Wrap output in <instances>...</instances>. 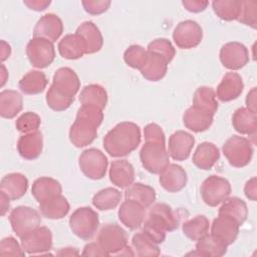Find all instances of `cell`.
Wrapping results in <instances>:
<instances>
[{"instance_id": "cell-2", "label": "cell", "mask_w": 257, "mask_h": 257, "mask_svg": "<svg viewBox=\"0 0 257 257\" xmlns=\"http://www.w3.org/2000/svg\"><path fill=\"white\" fill-rule=\"evenodd\" d=\"M141 140L140 126L132 121H122L105 135L103 148L111 157H125L139 147Z\"/></svg>"}, {"instance_id": "cell-37", "label": "cell", "mask_w": 257, "mask_h": 257, "mask_svg": "<svg viewBox=\"0 0 257 257\" xmlns=\"http://www.w3.org/2000/svg\"><path fill=\"white\" fill-rule=\"evenodd\" d=\"M79 101L82 105H92L103 110L107 103L106 90L99 84L86 85L80 91Z\"/></svg>"}, {"instance_id": "cell-15", "label": "cell", "mask_w": 257, "mask_h": 257, "mask_svg": "<svg viewBox=\"0 0 257 257\" xmlns=\"http://www.w3.org/2000/svg\"><path fill=\"white\" fill-rule=\"evenodd\" d=\"M159 182L166 191L177 193L185 188L187 184V173L181 166L169 164L161 171Z\"/></svg>"}, {"instance_id": "cell-28", "label": "cell", "mask_w": 257, "mask_h": 257, "mask_svg": "<svg viewBox=\"0 0 257 257\" xmlns=\"http://www.w3.org/2000/svg\"><path fill=\"white\" fill-rule=\"evenodd\" d=\"M219 158V149L213 143L204 142L197 147L193 155L192 162L197 168L204 171H208L214 167Z\"/></svg>"}, {"instance_id": "cell-60", "label": "cell", "mask_w": 257, "mask_h": 257, "mask_svg": "<svg viewBox=\"0 0 257 257\" xmlns=\"http://www.w3.org/2000/svg\"><path fill=\"white\" fill-rule=\"evenodd\" d=\"M56 254L58 256H73L78 255V251L74 248H62Z\"/></svg>"}, {"instance_id": "cell-5", "label": "cell", "mask_w": 257, "mask_h": 257, "mask_svg": "<svg viewBox=\"0 0 257 257\" xmlns=\"http://www.w3.org/2000/svg\"><path fill=\"white\" fill-rule=\"evenodd\" d=\"M223 154L229 164L235 168L247 166L253 156V147L251 142L240 136H232L222 147Z\"/></svg>"}, {"instance_id": "cell-26", "label": "cell", "mask_w": 257, "mask_h": 257, "mask_svg": "<svg viewBox=\"0 0 257 257\" xmlns=\"http://www.w3.org/2000/svg\"><path fill=\"white\" fill-rule=\"evenodd\" d=\"M28 189V180L21 173H11L4 176L0 183V191L4 192L10 200L23 197Z\"/></svg>"}, {"instance_id": "cell-6", "label": "cell", "mask_w": 257, "mask_h": 257, "mask_svg": "<svg viewBox=\"0 0 257 257\" xmlns=\"http://www.w3.org/2000/svg\"><path fill=\"white\" fill-rule=\"evenodd\" d=\"M97 243L108 255H118L127 246V236L120 226L108 223L100 228Z\"/></svg>"}, {"instance_id": "cell-11", "label": "cell", "mask_w": 257, "mask_h": 257, "mask_svg": "<svg viewBox=\"0 0 257 257\" xmlns=\"http://www.w3.org/2000/svg\"><path fill=\"white\" fill-rule=\"evenodd\" d=\"M203 38L202 27L194 20H184L174 29L173 39L182 49H191L198 46Z\"/></svg>"}, {"instance_id": "cell-29", "label": "cell", "mask_w": 257, "mask_h": 257, "mask_svg": "<svg viewBox=\"0 0 257 257\" xmlns=\"http://www.w3.org/2000/svg\"><path fill=\"white\" fill-rule=\"evenodd\" d=\"M214 115L203 111L193 105L183 114V122L187 128L195 133L207 131L213 123Z\"/></svg>"}, {"instance_id": "cell-51", "label": "cell", "mask_w": 257, "mask_h": 257, "mask_svg": "<svg viewBox=\"0 0 257 257\" xmlns=\"http://www.w3.org/2000/svg\"><path fill=\"white\" fill-rule=\"evenodd\" d=\"M84 10L91 15H99L105 12L109 5L110 1L108 0H84L81 2Z\"/></svg>"}, {"instance_id": "cell-10", "label": "cell", "mask_w": 257, "mask_h": 257, "mask_svg": "<svg viewBox=\"0 0 257 257\" xmlns=\"http://www.w3.org/2000/svg\"><path fill=\"white\" fill-rule=\"evenodd\" d=\"M26 54L36 68L49 66L55 58V48L53 42L41 37H33L26 45Z\"/></svg>"}, {"instance_id": "cell-27", "label": "cell", "mask_w": 257, "mask_h": 257, "mask_svg": "<svg viewBox=\"0 0 257 257\" xmlns=\"http://www.w3.org/2000/svg\"><path fill=\"white\" fill-rule=\"evenodd\" d=\"M61 192L62 188L60 183L49 177H41L36 179L31 188V193L39 204L61 195Z\"/></svg>"}, {"instance_id": "cell-50", "label": "cell", "mask_w": 257, "mask_h": 257, "mask_svg": "<svg viewBox=\"0 0 257 257\" xmlns=\"http://www.w3.org/2000/svg\"><path fill=\"white\" fill-rule=\"evenodd\" d=\"M143 232L150 238L152 239L155 243L162 244L165 239H166V231L161 228L160 226H158L157 224H155L154 222H152L150 219H146L143 225Z\"/></svg>"}, {"instance_id": "cell-12", "label": "cell", "mask_w": 257, "mask_h": 257, "mask_svg": "<svg viewBox=\"0 0 257 257\" xmlns=\"http://www.w3.org/2000/svg\"><path fill=\"white\" fill-rule=\"evenodd\" d=\"M21 239V246L28 254H41L52 248V233L47 227H37Z\"/></svg>"}, {"instance_id": "cell-56", "label": "cell", "mask_w": 257, "mask_h": 257, "mask_svg": "<svg viewBox=\"0 0 257 257\" xmlns=\"http://www.w3.org/2000/svg\"><path fill=\"white\" fill-rule=\"evenodd\" d=\"M23 3L31 10L42 11L50 5L49 0H24Z\"/></svg>"}, {"instance_id": "cell-16", "label": "cell", "mask_w": 257, "mask_h": 257, "mask_svg": "<svg viewBox=\"0 0 257 257\" xmlns=\"http://www.w3.org/2000/svg\"><path fill=\"white\" fill-rule=\"evenodd\" d=\"M195 144V138L185 132L177 131L169 139V156L175 161H185L189 158Z\"/></svg>"}, {"instance_id": "cell-36", "label": "cell", "mask_w": 257, "mask_h": 257, "mask_svg": "<svg viewBox=\"0 0 257 257\" xmlns=\"http://www.w3.org/2000/svg\"><path fill=\"white\" fill-rule=\"evenodd\" d=\"M124 198L134 200L143 207L150 208L156 201V191L153 187L143 183H135L128 186L124 192Z\"/></svg>"}, {"instance_id": "cell-14", "label": "cell", "mask_w": 257, "mask_h": 257, "mask_svg": "<svg viewBox=\"0 0 257 257\" xmlns=\"http://www.w3.org/2000/svg\"><path fill=\"white\" fill-rule=\"evenodd\" d=\"M51 86L65 96L74 98L80 88V80L73 69L61 67L55 71Z\"/></svg>"}, {"instance_id": "cell-13", "label": "cell", "mask_w": 257, "mask_h": 257, "mask_svg": "<svg viewBox=\"0 0 257 257\" xmlns=\"http://www.w3.org/2000/svg\"><path fill=\"white\" fill-rule=\"evenodd\" d=\"M220 60L226 68L238 70L248 63L249 52L247 47L240 42H228L220 49Z\"/></svg>"}, {"instance_id": "cell-23", "label": "cell", "mask_w": 257, "mask_h": 257, "mask_svg": "<svg viewBox=\"0 0 257 257\" xmlns=\"http://www.w3.org/2000/svg\"><path fill=\"white\" fill-rule=\"evenodd\" d=\"M168 64L169 63L162 55L148 51L146 61L140 71L146 79L150 81H159L166 75Z\"/></svg>"}, {"instance_id": "cell-57", "label": "cell", "mask_w": 257, "mask_h": 257, "mask_svg": "<svg viewBox=\"0 0 257 257\" xmlns=\"http://www.w3.org/2000/svg\"><path fill=\"white\" fill-rule=\"evenodd\" d=\"M247 108L253 112H256V87H253L246 96Z\"/></svg>"}, {"instance_id": "cell-19", "label": "cell", "mask_w": 257, "mask_h": 257, "mask_svg": "<svg viewBox=\"0 0 257 257\" xmlns=\"http://www.w3.org/2000/svg\"><path fill=\"white\" fill-rule=\"evenodd\" d=\"M119 221L128 229L139 228L145 221L146 208L134 200L125 199L118 209Z\"/></svg>"}, {"instance_id": "cell-4", "label": "cell", "mask_w": 257, "mask_h": 257, "mask_svg": "<svg viewBox=\"0 0 257 257\" xmlns=\"http://www.w3.org/2000/svg\"><path fill=\"white\" fill-rule=\"evenodd\" d=\"M98 225V215L90 207L76 209L69 218V227L72 233L83 240L90 239L96 233Z\"/></svg>"}, {"instance_id": "cell-49", "label": "cell", "mask_w": 257, "mask_h": 257, "mask_svg": "<svg viewBox=\"0 0 257 257\" xmlns=\"http://www.w3.org/2000/svg\"><path fill=\"white\" fill-rule=\"evenodd\" d=\"M0 255L1 256H24L25 251L22 246L18 244L15 238L6 237L0 242Z\"/></svg>"}, {"instance_id": "cell-20", "label": "cell", "mask_w": 257, "mask_h": 257, "mask_svg": "<svg viewBox=\"0 0 257 257\" xmlns=\"http://www.w3.org/2000/svg\"><path fill=\"white\" fill-rule=\"evenodd\" d=\"M148 219L163 228L166 232H172L179 227V218L174 210L166 203H157L149 211Z\"/></svg>"}, {"instance_id": "cell-38", "label": "cell", "mask_w": 257, "mask_h": 257, "mask_svg": "<svg viewBox=\"0 0 257 257\" xmlns=\"http://www.w3.org/2000/svg\"><path fill=\"white\" fill-rule=\"evenodd\" d=\"M193 106L214 115L218 109L216 93L210 86H200L194 93Z\"/></svg>"}, {"instance_id": "cell-43", "label": "cell", "mask_w": 257, "mask_h": 257, "mask_svg": "<svg viewBox=\"0 0 257 257\" xmlns=\"http://www.w3.org/2000/svg\"><path fill=\"white\" fill-rule=\"evenodd\" d=\"M132 244L137 255L140 257L159 256L161 253L158 244L150 239L144 232L135 234L132 239Z\"/></svg>"}, {"instance_id": "cell-61", "label": "cell", "mask_w": 257, "mask_h": 257, "mask_svg": "<svg viewBox=\"0 0 257 257\" xmlns=\"http://www.w3.org/2000/svg\"><path fill=\"white\" fill-rule=\"evenodd\" d=\"M8 78V72L6 70V67L4 64H1V86H3Z\"/></svg>"}, {"instance_id": "cell-17", "label": "cell", "mask_w": 257, "mask_h": 257, "mask_svg": "<svg viewBox=\"0 0 257 257\" xmlns=\"http://www.w3.org/2000/svg\"><path fill=\"white\" fill-rule=\"evenodd\" d=\"M62 32L63 24L61 19L53 13H47L37 21L33 30V37H41L54 42L61 36Z\"/></svg>"}, {"instance_id": "cell-41", "label": "cell", "mask_w": 257, "mask_h": 257, "mask_svg": "<svg viewBox=\"0 0 257 257\" xmlns=\"http://www.w3.org/2000/svg\"><path fill=\"white\" fill-rule=\"evenodd\" d=\"M121 200V193L114 188H105L97 192L92 198L93 206L100 211L114 209Z\"/></svg>"}, {"instance_id": "cell-59", "label": "cell", "mask_w": 257, "mask_h": 257, "mask_svg": "<svg viewBox=\"0 0 257 257\" xmlns=\"http://www.w3.org/2000/svg\"><path fill=\"white\" fill-rule=\"evenodd\" d=\"M11 53V48L8 43H6L4 40L1 41V60H6Z\"/></svg>"}, {"instance_id": "cell-48", "label": "cell", "mask_w": 257, "mask_h": 257, "mask_svg": "<svg viewBox=\"0 0 257 257\" xmlns=\"http://www.w3.org/2000/svg\"><path fill=\"white\" fill-rule=\"evenodd\" d=\"M237 20L255 29L257 26V2L242 1L241 12Z\"/></svg>"}, {"instance_id": "cell-55", "label": "cell", "mask_w": 257, "mask_h": 257, "mask_svg": "<svg viewBox=\"0 0 257 257\" xmlns=\"http://www.w3.org/2000/svg\"><path fill=\"white\" fill-rule=\"evenodd\" d=\"M244 193L245 196L251 200V201H256L257 198V183H256V178L253 177L250 180H248L245 184L244 187Z\"/></svg>"}, {"instance_id": "cell-32", "label": "cell", "mask_w": 257, "mask_h": 257, "mask_svg": "<svg viewBox=\"0 0 257 257\" xmlns=\"http://www.w3.org/2000/svg\"><path fill=\"white\" fill-rule=\"evenodd\" d=\"M23 107V99L19 92L12 89L0 93V115L4 118L15 117Z\"/></svg>"}, {"instance_id": "cell-52", "label": "cell", "mask_w": 257, "mask_h": 257, "mask_svg": "<svg viewBox=\"0 0 257 257\" xmlns=\"http://www.w3.org/2000/svg\"><path fill=\"white\" fill-rule=\"evenodd\" d=\"M144 136L146 141H154V142H165L166 138L165 134L160 125L157 123H149L144 128Z\"/></svg>"}, {"instance_id": "cell-1", "label": "cell", "mask_w": 257, "mask_h": 257, "mask_svg": "<svg viewBox=\"0 0 257 257\" xmlns=\"http://www.w3.org/2000/svg\"><path fill=\"white\" fill-rule=\"evenodd\" d=\"M103 120L102 109L92 105H81L69 130V140L76 148L90 145L97 137V128Z\"/></svg>"}, {"instance_id": "cell-24", "label": "cell", "mask_w": 257, "mask_h": 257, "mask_svg": "<svg viewBox=\"0 0 257 257\" xmlns=\"http://www.w3.org/2000/svg\"><path fill=\"white\" fill-rule=\"evenodd\" d=\"M109 180L116 187L123 189L135 181V169L126 160H115L110 164Z\"/></svg>"}, {"instance_id": "cell-18", "label": "cell", "mask_w": 257, "mask_h": 257, "mask_svg": "<svg viewBox=\"0 0 257 257\" xmlns=\"http://www.w3.org/2000/svg\"><path fill=\"white\" fill-rule=\"evenodd\" d=\"M240 225L231 217L218 215L211 226V234L227 246L231 245L238 237Z\"/></svg>"}, {"instance_id": "cell-33", "label": "cell", "mask_w": 257, "mask_h": 257, "mask_svg": "<svg viewBox=\"0 0 257 257\" xmlns=\"http://www.w3.org/2000/svg\"><path fill=\"white\" fill-rule=\"evenodd\" d=\"M69 209V203L62 195H58L39 204L41 215L47 219L52 220L64 218L68 214Z\"/></svg>"}, {"instance_id": "cell-46", "label": "cell", "mask_w": 257, "mask_h": 257, "mask_svg": "<svg viewBox=\"0 0 257 257\" xmlns=\"http://www.w3.org/2000/svg\"><path fill=\"white\" fill-rule=\"evenodd\" d=\"M73 100H74L73 97L65 96L64 94L58 92L51 85L46 93L47 105L55 111H62V110L67 109L71 105Z\"/></svg>"}, {"instance_id": "cell-22", "label": "cell", "mask_w": 257, "mask_h": 257, "mask_svg": "<svg viewBox=\"0 0 257 257\" xmlns=\"http://www.w3.org/2000/svg\"><path fill=\"white\" fill-rule=\"evenodd\" d=\"M43 149L42 134L37 131L21 136L17 142V151L25 160L37 159Z\"/></svg>"}, {"instance_id": "cell-8", "label": "cell", "mask_w": 257, "mask_h": 257, "mask_svg": "<svg viewBox=\"0 0 257 257\" xmlns=\"http://www.w3.org/2000/svg\"><path fill=\"white\" fill-rule=\"evenodd\" d=\"M9 221L14 233L19 238H22L40 226L41 217L39 213L31 207L18 206L11 211Z\"/></svg>"}, {"instance_id": "cell-21", "label": "cell", "mask_w": 257, "mask_h": 257, "mask_svg": "<svg viewBox=\"0 0 257 257\" xmlns=\"http://www.w3.org/2000/svg\"><path fill=\"white\" fill-rule=\"evenodd\" d=\"M243 88L244 83L242 77L236 72H228L219 83L216 95L221 101H231L240 96Z\"/></svg>"}, {"instance_id": "cell-45", "label": "cell", "mask_w": 257, "mask_h": 257, "mask_svg": "<svg viewBox=\"0 0 257 257\" xmlns=\"http://www.w3.org/2000/svg\"><path fill=\"white\" fill-rule=\"evenodd\" d=\"M41 123L40 116L32 111H27L22 113L15 122L16 128L21 134H30L37 132Z\"/></svg>"}, {"instance_id": "cell-39", "label": "cell", "mask_w": 257, "mask_h": 257, "mask_svg": "<svg viewBox=\"0 0 257 257\" xmlns=\"http://www.w3.org/2000/svg\"><path fill=\"white\" fill-rule=\"evenodd\" d=\"M218 215H226L233 218L239 225H242L248 215L246 203L238 197L227 198L219 209Z\"/></svg>"}, {"instance_id": "cell-7", "label": "cell", "mask_w": 257, "mask_h": 257, "mask_svg": "<svg viewBox=\"0 0 257 257\" xmlns=\"http://www.w3.org/2000/svg\"><path fill=\"white\" fill-rule=\"evenodd\" d=\"M200 193L205 204L216 207L230 196L231 185L225 178L212 175L202 183Z\"/></svg>"}, {"instance_id": "cell-25", "label": "cell", "mask_w": 257, "mask_h": 257, "mask_svg": "<svg viewBox=\"0 0 257 257\" xmlns=\"http://www.w3.org/2000/svg\"><path fill=\"white\" fill-rule=\"evenodd\" d=\"M58 51L63 58L74 60L86 54V45L79 34H67L59 41Z\"/></svg>"}, {"instance_id": "cell-42", "label": "cell", "mask_w": 257, "mask_h": 257, "mask_svg": "<svg viewBox=\"0 0 257 257\" xmlns=\"http://www.w3.org/2000/svg\"><path fill=\"white\" fill-rule=\"evenodd\" d=\"M215 14L225 21L237 20L241 8L242 1L240 0H216L212 3Z\"/></svg>"}, {"instance_id": "cell-35", "label": "cell", "mask_w": 257, "mask_h": 257, "mask_svg": "<svg viewBox=\"0 0 257 257\" xmlns=\"http://www.w3.org/2000/svg\"><path fill=\"white\" fill-rule=\"evenodd\" d=\"M47 85V77L44 72L39 70H30L19 80L20 90L29 95L41 93Z\"/></svg>"}, {"instance_id": "cell-40", "label": "cell", "mask_w": 257, "mask_h": 257, "mask_svg": "<svg viewBox=\"0 0 257 257\" xmlns=\"http://www.w3.org/2000/svg\"><path fill=\"white\" fill-rule=\"evenodd\" d=\"M209 220L204 215H198L186 222L182 225L183 233L191 240L198 241L202 237L208 234L209 232Z\"/></svg>"}, {"instance_id": "cell-53", "label": "cell", "mask_w": 257, "mask_h": 257, "mask_svg": "<svg viewBox=\"0 0 257 257\" xmlns=\"http://www.w3.org/2000/svg\"><path fill=\"white\" fill-rule=\"evenodd\" d=\"M182 4L188 11L193 13H199L207 8L209 2L204 0H184Z\"/></svg>"}, {"instance_id": "cell-30", "label": "cell", "mask_w": 257, "mask_h": 257, "mask_svg": "<svg viewBox=\"0 0 257 257\" xmlns=\"http://www.w3.org/2000/svg\"><path fill=\"white\" fill-rule=\"evenodd\" d=\"M86 45V54H92L99 51L103 44V38L98 27L91 21H84L76 29Z\"/></svg>"}, {"instance_id": "cell-3", "label": "cell", "mask_w": 257, "mask_h": 257, "mask_svg": "<svg viewBox=\"0 0 257 257\" xmlns=\"http://www.w3.org/2000/svg\"><path fill=\"white\" fill-rule=\"evenodd\" d=\"M140 159L143 167L152 174H160L168 166L169 153L165 142L146 141L140 152Z\"/></svg>"}, {"instance_id": "cell-9", "label": "cell", "mask_w": 257, "mask_h": 257, "mask_svg": "<svg viewBox=\"0 0 257 257\" xmlns=\"http://www.w3.org/2000/svg\"><path fill=\"white\" fill-rule=\"evenodd\" d=\"M78 164L85 177L91 180H100L105 176L108 162L101 151L90 148L81 153Z\"/></svg>"}, {"instance_id": "cell-54", "label": "cell", "mask_w": 257, "mask_h": 257, "mask_svg": "<svg viewBox=\"0 0 257 257\" xmlns=\"http://www.w3.org/2000/svg\"><path fill=\"white\" fill-rule=\"evenodd\" d=\"M83 256H108V254L96 243H89L84 246L81 253Z\"/></svg>"}, {"instance_id": "cell-31", "label": "cell", "mask_w": 257, "mask_h": 257, "mask_svg": "<svg viewBox=\"0 0 257 257\" xmlns=\"http://www.w3.org/2000/svg\"><path fill=\"white\" fill-rule=\"evenodd\" d=\"M232 124L239 134L254 137L257 128L256 112L251 111L247 107H240L232 115Z\"/></svg>"}, {"instance_id": "cell-58", "label": "cell", "mask_w": 257, "mask_h": 257, "mask_svg": "<svg viewBox=\"0 0 257 257\" xmlns=\"http://www.w3.org/2000/svg\"><path fill=\"white\" fill-rule=\"evenodd\" d=\"M0 200H1V215L4 216L9 210L10 199L4 192L0 191Z\"/></svg>"}, {"instance_id": "cell-47", "label": "cell", "mask_w": 257, "mask_h": 257, "mask_svg": "<svg viewBox=\"0 0 257 257\" xmlns=\"http://www.w3.org/2000/svg\"><path fill=\"white\" fill-rule=\"evenodd\" d=\"M147 50L162 55L167 60L168 63H170L173 60L176 54V50L173 44L167 38H158L153 40L149 43Z\"/></svg>"}, {"instance_id": "cell-34", "label": "cell", "mask_w": 257, "mask_h": 257, "mask_svg": "<svg viewBox=\"0 0 257 257\" xmlns=\"http://www.w3.org/2000/svg\"><path fill=\"white\" fill-rule=\"evenodd\" d=\"M227 247L226 244L212 234H207L198 240L196 244V252H194L193 255L220 257L226 254Z\"/></svg>"}, {"instance_id": "cell-44", "label": "cell", "mask_w": 257, "mask_h": 257, "mask_svg": "<svg viewBox=\"0 0 257 257\" xmlns=\"http://www.w3.org/2000/svg\"><path fill=\"white\" fill-rule=\"evenodd\" d=\"M148 51L141 45H131L123 53L124 62L135 69H141L146 61Z\"/></svg>"}]
</instances>
